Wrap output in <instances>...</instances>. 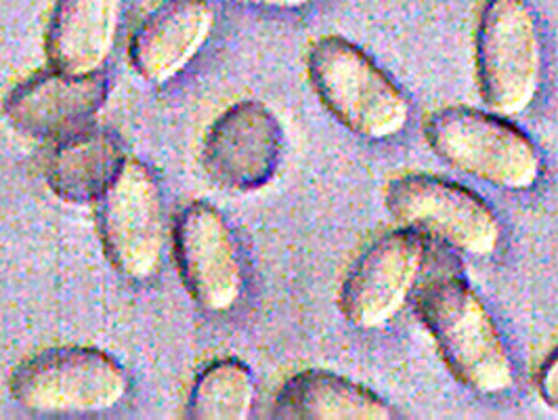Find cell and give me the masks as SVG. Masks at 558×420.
Returning a JSON list of instances; mask_svg holds the SVG:
<instances>
[{
  "mask_svg": "<svg viewBox=\"0 0 558 420\" xmlns=\"http://www.w3.org/2000/svg\"><path fill=\"white\" fill-rule=\"evenodd\" d=\"M416 313L460 385L478 395L512 389L514 364L508 345L469 281L458 276L428 281L418 295Z\"/></svg>",
  "mask_w": 558,
  "mask_h": 420,
  "instance_id": "1",
  "label": "cell"
},
{
  "mask_svg": "<svg viewBox=\"0 0 558 420\" xmlns=\"http://www.w3.org/2000/svg\"><path fill=\"white\" fill-rule=\"evenodd\" d=\"M307 74L324 108L353 135L387 141L405 131L410 101L391 76L342 36H324L308 49Z\"/></svg>",
  "mask_w": 558,
  "mask_h": 420,
  "instance_id": "2",
  "label": "cell"
},
{
  "mask_svg": "<svg viewBox=\"0 0 558 420\" xmlns=\"http://www.w3.org/2000/svg\"><path fill=\"white\" fill-rule=\"evenodd\" d=\"M131 389L124 365L95 347H53L17 365L9 379L13 401L32 415H101Z\"/></svg>",
  "mask_w": 558,
  "mask_h": 420,
  "instance_id": "3",
  "label": "cell"
},
{
  "mask_svg": "<svg viewBox=\"0 0 558 420\" xmlns=\"http://www.w3.org/2000/svg\"><path fill=\"white\" fill-rule=\"evenodd\" d=\"M424 137L449 167L508 192H525L542 177V154L506 116L444 108L426 120Z\"/></svg>",
  "mask_w": 558,
  "mask_h": 420,
  "instance_id": "4",
  "label": "cell"
},
{
  "mask_svg": "<svg viewBox=\"0 0 558 420\" xmlns=\"http://www.w3.org/2000/svg\"><path fill=\"white\" fill-rule=\"evenodd\" d=\"M483 104L506 118L527 112L542 86L544 45L527 0H485L475 36Z\"/></svg>",
  "mask_w": 558,
  "mask_h": 420,
  "instance_id": "5",
  "label": "cell"
},
{
  "mask_svg": "<svg viewBox=\"0 0 558 420\" xmlns=\"http://www.w3.org/2000/svg\"><path fill=\"white\" fill-rule=\"evenodd\" d=\"M395 221L469 256H492L502 244V221L473 190L435 175H399L387 185Z\"/></svg>",
  "mask_w": 558,
  "mask_h": 420,
  "instance_id": "6",
  "label": "cell"
},
{
  "mask_svg": "<svg viewBox=\"0 0 558 420\" xmlns=\"http://www.w3.org/2000/svg\"><path fill=\"white\" fill-rule=\"evenodd\" d=\"M99 204V238L113 269L131 281L151 280L165 259L167 215L160 181L137 158H126Z\"/></svg>",
  "mask_w": 558,
  "mask_h": 420,
  "instance_id": "7",
  "label": "cell"
},
{
  "mask_svg": "<svg viewBox=\"0 0 558 420\" xmlns=\"http://www.w3.org/2000/svg\"><path fill=\"white\" fill-rule=\"evenodd\" d=\"M172 249L179 276L197 308L227 313L244 295L246 269L233 227L206 202L187 204L172 225Z\"/></svg>",
  "mask_w": 558,
  "mask_h": 420,
  "instance_id": "8",
  "label": "cell"
},
{
  "mask_svg": "<svg viewBox=\"0 0 558 420\" xmlns=\"http://www.w3.org/2000/svg\"><path fill=\"white\" fill-rule=\"evenodd\" d=\"M426 263L424 238L403 227L376 238L347 272L338 308L362 331L383 328L408 303Z\"/></svg>",
  "mask_w": 558,
  "mask_h": 420,
  "instance_id": "9",
  "label": "cell"
},
{
  "mask_svg": "<svg viewBox=\"0 0 558 420\" xmlns=\"http://www.w3.org/2000/svg\"><path fill=\"white\" fill-rule=\"evenodd\" d=\"M283 158V129L278 116L260 101L229 106L208 129L202 165L208 177L231 192L265 188Z\"/></svg>",
  "mask_w": 558,
  "mask_h": 420,
  "instance_id": "10",
  "label": "cell"
},
{
  "mask_svg": "<svg viewBox=\"0 0 558 420\" xmlns=\"http://www.w3.org/2000/svg\"><path fill=\"white\" fill-rule=\"evenodd\" d=\"M110 95L101 72H43L17 84L4 99L9 124L34 140L57 141L93 124Z\"/></svg>",
  "mask_w": 558,
  "mask_h": 420,
  "instance_id": "11",
  "label": "cell"
},
{
  "mask_svg": "<svg viewBox=\"0 0 558 420\" xmlns=\"http://www.w3.org/2000/svg\"><path fill=\"white\" fill-rule=\"evenodd\" d=\"M215 22L217 15L208 0L160 2L131 38V68L147 83L172 81L206 47Z\"/></svg>",
  "mask_w": 558,
  "mask_h": 420,
  "instance_id": "12",
  "label": "cell"
},
{
  "mask_svg": "<svg viewBox=\"0 0 558 420\" xmlns=\"http://www.w3.org/2000/svg\"><path fill=\"white\" fill-rule=\"evenodd\" d=\"M124 0H57L47 57L53 70L70 74L101 72L112 57Z\"/></svg>",
  "mask_w": 558,
  "mask_h": 420,
  "instance_id": "13",
  "label": "cell"
},
{
  "mask_svg": "<svg viewBox=\"0 0 558 420\" xmlns=\"http://www.w3.org/2000/svg\"><path fill=\"white\" fill-rule=\"evenodd\" d=\"M279 420H392L397 410L378 393L328 370L290 376L271 404Z\"/></svg>",
  "mask_w": 558,
  "mask_h": 420,
  "instance_id": "14",
  "label": "cell"
},
{
  "mask_svg": "<svg viewBox=\"0 0 558 420\" xmlns=\"http://www.w3.org/2000/svg\"><path fill=\"white\" fill-rule=\"evenodd\" d=\"M126 160L122 141L108 129L86 127L57 140L45 158V179L61 202H97Z\"/></svg>",
  "mask_w": 558,
  "mask_h": 420,
  "instance_id": "15",
  "label": "cell"
},
{
  "mask_svg": "<svg viewBox=\"0 0 558 420\" xmlns=\"http://www.w3.org/2000/svg\"><path fill=\"white\" fill-rule=\"evenodd\" d=\"M256 401V383L251 368L223 358L206 365L194 381L185 417L194 420H244Z\"/></svg>",
  "mask_w": 558,
  "mask_h": 420,
  "instance_id": "16",
  "label": "cell"
},
{
  "mask_svg": "<svg viewBox=\"0 0 558 420\" xmlns=\"http://www.w3.org/2000/svg\"><path fill=\"white\" fill-rule=\"evenodd\" d=\"M535 383H537V393L542 401L548 408L558 410V347L539 368Z\"/></svg>",
  "mask_w": 558,
  "mask_h": 420,
  "instance_id": "17",
  "label": "cell"
},
{
  "mask_svg": "<svg viewBox=\"0 0 558 420\" xmlns=\"http://www.w3.org/2000/svg\"><path fill=\"white\" fill-rule=\"evenodd\" d=\"M229 2H238V4H252V7H267V9H303L311 4L313 0H229Z\"/></svg>",
  "mask_w": 558,
  "mask_h": 420,
  "instance_id": "18",
  "label": "cell"
}]
</instances>
